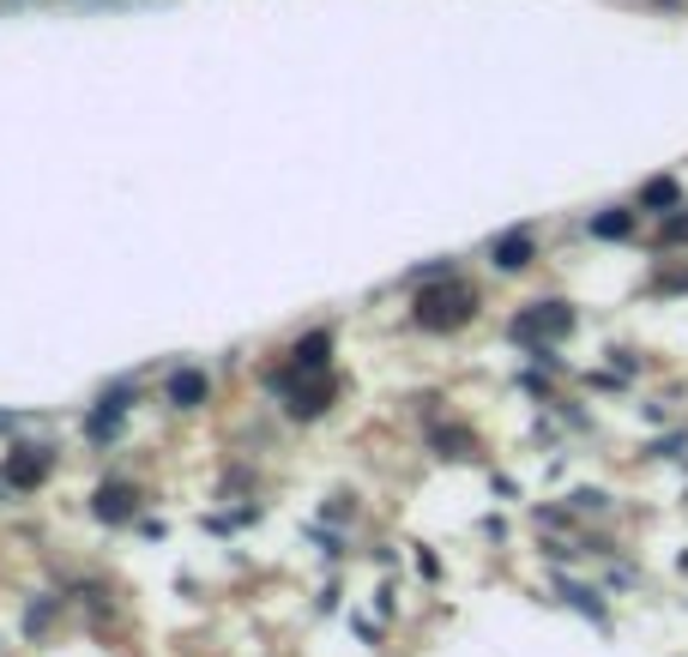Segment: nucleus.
Returning <instances> with one entry per match:
<instances>
[{
    "instance_id": "4",
    "label": "nucleus",
    "mask_w": 688,
    "mask_h": 657,
    "mask_svg": "<svg viewBox=\"0 0 688 657\" xmlns=\"http://www.w3.org/2000/svg\"><path fill=\"white\" fill-rule=\"evenodd\" d=\"M285 392H290V416H321L326 411V399H333V380L326 374H297V368H285Z\"/></svg>"
},
{
    "instance_id": "5",
    "label": "nucleus",
    "mask_w": 688,
    "mask_h": 657,
    "mask_svg": "<svg viewBox=\"0 0 688 657\" xmlns=\"http://www.w3.org/2000/svg\"><path fill=\"white\" fill-rule=\"evenodd\" d=\"M133 489L128 483H104V489H97V519H104V525H128L133 519Z\"/></svg>"
},
{
    "instance_id": "11",
    "label": "nucleus",
    "mask_w": 688,
    "mask_h": 657,
    "mask_svg": "<svg viewBox=\"0 0 688 657\" xmlns=\"http://www.w3.org/2000/svg\"><path fill=\"white\" fill-rule=\"evenodd\" d=\"M664 242H671V247L688 242V211L683 206H676V218H664Z\"/></svg>"
},
{
    "instance_id": "2",
    "label": "nucleus",
    "mask_w": 688,
    "mask_h": 657,
    "mask_svg": "<svg viewBox=\"0 0 688 657\" xmlns=\"http://www.w3.org/2000/svg\"><path fill=\"white\" fill-rule=\"evenodd\" d=\"M568 332H574L568 302H532V308L514 314V338L520 344H550V338H568Z\"/></svg>"
},
{
    "instance_id": "10",
    "label": "nucleus",
    "mask_w": 688,
    "mask_h": 657,
    "mask_svg": "<svg viewBox=\"0 0 688 657\" xmlns=\"http://www.w3.org/2000/svg\"><path fill=\"white\" fill-rule=\"evenodd\" d=\"M628 230H635V211H623V206H611V211H598V218H592L598 242H623Z\"/></svg>"
},
{
    "instance_id": "8",
    "label": "nucleus",
    "mask_w": 688,
    "mask_h": 657,
    "mask_svg": "<svg viewBox=\"0 0 688 657\" xmlns=\"http://www.w3.org/2000/svg\"><path fill=\"white\" fill-rule=\"evenodd\" d=\"M169 404H182V411L206 404V374H200V368H182L176 380H169Z\"/></svg>"
},
{
    "instance_id": "7",
    "label": "nucleus",
    "mask_w": 688,
    "mask_h": 657,
    "mask_svg": "<svg viewBox=\"0 0 688 657\" xmlns=\"http://www.w3.org/2000/svg\"><path fill=\"white\" fill-rule=\"evenodd\" d=\"M490 259H495L502 271H520V266H532V235H526V230H507L502 242L490 247Z\"/></svg>"
},
{
    "instance_id": "1",
    "label": "nucleus",
    "mask_w": 688,
    "mask_h": 657,
    "mask_svg": "<svg viewBox=\"0 0 688 657\" xmlns=\"http://www.w3.org/2000/svg\"><path fill=\"white\" fill-rule=\"evenodd\" d=\"M471 314H478V290L447 278V271H435L417 290V326L423 332H459V326H471Z\"/></svg>"
},
{
    "instance_id": "3",
    "label": "nucleus",
    "mask_w": 688,
    "mask_h": 657,
    "mask_svg": "<svg viewBox=\"0 0 688 657\" xmlns=\"http://www.w3.org/2000/svg\"><path fill=\"white\" fill-rule=\"evenodd\" d=\"M49 464H55L49 447H13L7 464H0V483H7V489H37V483L49 477Z\"/></svg>"
},
{
    "instance_id": "9",
    "label": "nucleus",
    "mask_w": 688,
    "mask_h": 657,
    "mask_svg": "<svg viewBox=\"0 0 688 657\" xmlns=\"http://www.w3.org/2000/svg\"><path fill=\"white\" fill-rule=\"evenodd\" d=\"M640 206H647V211H676V206H683V187H676L671 175H652L647 187H640Z\"/></svg>"
},
{
    "instance_id": "6",
    "label": "nucleus",
    "mask_w": 688,
    "mask_h": 657,
    "mask_svg": "<svg viewBox=\"0 0 688 657\" xmlns=\"http://www.w3.org/2000/svg\"><path fill=\"white\" fill-rule=\"evenodd\" d=\"M326 356H333V332H309L297 350H290V368L297 374H326Z\"/></svg>"
}]
</instances>
